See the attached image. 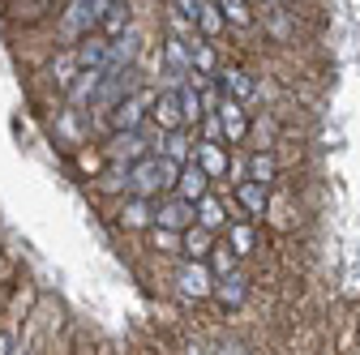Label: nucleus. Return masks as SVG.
<instances>
[{"mask_svg": "<svg viewBox=\"0 0 360 355\" xmlns=\"http://www.w3.org/2000/svg\"><path fill=\"white\" fill-rule=\"evenodd\" d=\"M176 193H180V201H189V206H198L202 197H210V180L202 175V167L189 159V163H180V175H176Z\"/></svg>", "mask_w": 360, "mask_h": 355, "instance_id": "nucleus-4", "label": "nucleus"}, {"mask_svg": "<svg viewBox=\"0 0 360 355\" xmlns=\"http://www.w3.org/2000/svg\"><path fill=\"white\" fill-rule=\"evenodd\" d=\"M124 26H129V5H120V0H103V13H99V39L116 43V39H124Z\"/></svg>", "mask_w": 360, "mask_h": 355, "instance_id": "nucleus-9", "label": "nucleus"}, {"mask_svg": "<svg viewBox=\"0 0 360 355\" xmlns=\"http://www.w3.org/2000/svg\"><path fill=\"white\" fill-rule=\"evenodd\" d=\"M210 291L219 295V304H223V308H240V304H245L249 283H245V274H228V279H219Z\"/></svg>", "mask_w": 360, "mask_h": 355, "instance_id": "nucleus-12", "label": "nucleus"}, {"mask_svg": "<svg viewBox=\"0 0 360 355\" xmlns=\"http://www.w3.org/2000/svg\"><path fill=\"white\" fill-rule=\"evenodd\" d=\"M99 13H103V0H73L65 9V30L82 43L90 34H99Z\"/></svg>", "mask_w": 360, "mask_h": 355, "instance_id": "nucleus-3", "label": "nucleus"}, {"mask_svg": "<svg viewBox=\"0 0 360 355\" xmlns=\"http://www.w3.org/2000/svg\"><path fill=\"white\" fill-rule=\"evenodd\" d=\"M193 163L202 167L206 180H223V175H228V150H223L219 142H198L193 146Z\"/></svg>", "mask_w": 360, "mask_h": 355, "instance_id": "nucleus-5", "label": "nucleus"}, {"mask_svg": "<svg viewBox=\"0 0 360 355\" xmlns=\"http://www.w3.org/2000/svg\"><path fill=\"white\" fill-rule=\"evenodd\" d=\"M210 257H214V274H219V279L236 274V257H232V248H228V244H214V248H210ZM214 274H210V279H214Z\"/></svg>", "mask_w": 360, "mask_h": 355, "instance_id": "nucleus-23", "label": "nucleus"}, {"mask_svg": "<svg viewBox=\"0 0 360 355\" xmlns=\"http://www.w3.org/2000/svg\"><path fill=\"white\" fill-rule=\"evenodd\" d=\"M210 248H214V244H210V232H202V227H189V232H185V253H189V261L202 265V261L210 257Z\"/></svg>", "mask_w": 360, "mask_h": 355, "instance_id": "nucleus-19", "label": "nucleus"}, {"mask_svg": "<svg viewBox=\"0 0 360 355\" xmlns=\"http://www.w3.org/2000/svg\"><path fill=\"white\" fill-rule=\"evenodd\" d=\"M150 120H155L163 133H176L180 124H185V120H180V95H176V91H159V95L150 99Z\"/></svg>", "mask_w": 360, "mask_h": 355, "instance_id": "nucleus-6", "label": "nucleus"}, {"mask_svg": "<svg viewBox=\"0 0 360 355\" xmlns=\"http://www.w3.org/2000/svg\"><path fill=\"white\" fill-rule=\"evenodd\" d=\"M219 124H223V133H228V142H232V146H236V142H245V133H249V116L240 112V103L223 99V103H219Z\"/></svg>", "mask_w": 360, "mask_h": 355, "instance_id": "nucleus-11", "label": "nucleus"}, {"mask_svg": "<svg viewBox=\"0 0 360 355\" xmlns=\"http://www.w3.org/2000/svg\"><path fill=\"white\" fill-rule=\"evenodd\" d=\"M198 26H202L206 34H219V26H223L219 5H206V0H202V9H198Z\"/></svg>", "mask_w": 360, "mask_h": 355, "instance_id": "nucleus-24", "label": "nucleus"}, {"mask_svg": "<svg viewBox=\"0 0 360 355\" xmlns=\"http://www.w3.org/2000/svg\"><path fill=\"white\" fill-rule=\"evenodd\" d=\"M193 218H198V214H193L189 201H167V206H159V214H155V227H159V232L185 227V232H189V227H193Z\"/></svg>", "mask_w": 360, "mask_h": 355, "instance_id": "nucleus-10", "label": "nucleus"}, {"mask_svg": "<svg viewBox=\"0 0 360 355\" xmlns=\"http://www.w3.org/2000/svg\"><path fill=\"white\" fill-rule=\"evenodd\" d=\"M176 175H180V167L172 163V159H163V154H146V159H138L129 167V189H133V197H159V193H167V189H176Z\"/></svg>", "mask_w": 360, "mask_h": 355, "instance_id": "nucleus-1", "label": "nucleus"}, {"mask_svg": "<svg viewBox=\"0 0 360 355\" xmlns=\"http://www.w3.org/2000/svg\"><path fill=\"white\" fill-rule=\"evenodd\" d=\"M99 86H103V73H77V81L69 86V103H95V95H99Z\"/></svg>", "mask_w": 360, "mask_h": 355, "instance_id": "nucleus-13", "label": "nucleus"}, {"mask_svg": "<svg viewBox=\"0 0 360 355\" xmlns=\"http://www.w3.org/2000/svg\"><path fill=\"white\" fill-rule=\"evenodd\" d=\"M219 86L232 95V103H249L253 95H257V81L245 73V69H236V65H228V69H219ZM223 95V99H228Z\"/></svg>", "mask_w": 360, "mask_h": 355, "instance_id": "nucleus-7", "label": "nucleus"}, {"mask_svg": "<svg viewBox=\"0 0 360 355\" xmlns=\"http://www.w3.org/2000/svg\"><path fill=\"white\" fill-rule=\"evenodd\" d=\"M228 248H232V257L253 253V227H249V223H232V227H228Z\"/></svg>", "mask_w": 360, "mask_h": 355, "instance_id": "nucleus-20", "label": "nucleus"}, {"mask_svg": "<svg viewBox=\"0 0 360 355\" xmlns=\"http://www.w3.org/2000/svg\"><path fill=\"white\" fill-rule=\"evenodd\" d=\"M198 9H202V0H193V5H189V0H180V5H176V13L185 18V22H198Z\"/></svg>", "mask_w": 360, "mask_h": 355, "instance_id": "nucleus-26", "label": "nucleus"}, {"mask_svg": "<svg viewBox=\"0 0 360 355\" xmlns=\"http://www.w3.org/2000/svg\"><path fill=\"white\" fill-rule=\"evenodd\" d=\"M112 154H116V159H133V163H138V159H146V146H142L138 133H116V138H112Z\"/></svg>", "mask_w": 360, "mask_h": 355, "instance_id": "nucleus-17", "label": "nucleus"}, {"mask_svg": "<svg viewBox=\"0 0 360 355\" xmlns=\"http://www.w3.org/2000/svg\"><path fill=\"white\" fill-rule=\"evenodd\" d=\"M236 201H240L249 214H262V210H266V189L253 185V180H240V185H236Z\"/></svg>", "mask_w": 360, "mask_h": 355, "instance_id": "nucleus-18", "label": "nucleus"}, {"mask_svg": "<svg viewBox=\"0 0 360 355\" xmlns=\"http://www.w3.org/2000/svg\"><path fill=\"white\" fill-rule=\"evenodd\" d=\"M185 154H189L185 138H180V133H172V138H167V150H163V159H172V163L180 167V159H185Z\"/></svg>", "mask_w": 360, "mask_h": 355, "instance_id": "nucleus-25", "label": "nucleus"}, {"mask_svg": "<svg viewBox=\"0 0 360 355\" xmlns=\"http://www.w3.org/2000/svg\"><path fill=\"white\" fill-rule=\"evenodd\" d=\"M9 351H13V338H9V334H0V355H9Z\"/></svg>", "mask_w": 360, "mask_h": 355, "instance_id": "nucleus-27", "label": "nucleus"}, {"mask_svg": "<svg viewBox=\"0 0 360 355\" xmlns=\"http://www.w3.org/2000/svg\"><path fill=\"white\" fill-rule=\"evenodd\" d=\"M150 91H133V95H124L120 103H112V116H108V124L116 128V133H138V124L150 116Z\"/></svg>", "mask_w": 360, "mask_h": 355, "instance_id": "nucleus-2", "label": "nucleus"}, {"mask_svg": "<svg viewBox=\"0 0 360 355\" xmlns=\"http://www.w3.org/2000/svg\"><path fill=\"white\" fill-rule=\"evenodd\" d=\"M176 283H180V291L193 295V300L210 295V287H214L210 270H206V265H198V261H185V265H180V270H176Z\"/></svg>", "mask_w": 360, "mask_h": 355, "instance_id": "nucleus-8", "label": "nucleus"}, {"mask_svg": "<svg viewBox=\"0 0 360 355\" xmlns=\"http://www.w3.org/2000/svg\"><path fill=\"white\" fill-rule=\"evenodd\" d=\"M193 214H198V223H193V227H202V232H214V227H228V214H223V206H219L214 197H202Z\"/></svg>", "mask_w": 360, "mask_h": 355, "instance_id": "nucleus-14", "label": "nucleus"}, {"mask_svg": "<svg viewBox=\"0 0 360 355\" xmlns=\"http://www.w3.org/2000/svg\"><path fill=\"white\" fill-rule=\"evenodd\" d=\"M249 180L262 185V189L275 180V154H253V163H249Z\"/></svg>", "mask_w": 360, "mask_h": 355, "instance_id": "nucleus-21", "label": "nucleus"}, {"mask_svg": "<svg viewBox=\"0 0 360 355\" xmlns=\"http://www.w3.org/2000/svg\"><path fill=\"white\" fill-rule=\"evenodd\" d=\"M176 95H180V120L193 124V120L206 116V112H202L206 103H202V91H198V86H176Z\"/></svg>", "mask_w": 360, "mask_h": 355, "instance_id": "nucleus-15", "label": "nucleus"}, {"mask_svg": "<svg viewBox=\"0 0 360 355\" xmlns=\"http://www.w3.org/2000/svg\"><path fill=\"white\" fill-rule=\"evenodd\" d=\"M9 355H26V351H22V347H13V351H9Z\"/></svg>", "mask_w": 360, "mask_h": 355, "instance_id": "nucleus-28", "label": "nucleus"}, {"mask_svg": "<svg viewBox=\"0 0 360 355\" xmlns=\"http://www.w3.org/2000/svg\"><path fill=\"white\" fill-rule=\"evenodd\" d=\"M120 223H124V227H150L155 214H150V206H146L142 197H133V201L120 206Z\"/></svg>", "mask_w": 360, "mask_h": 355, "instance_id": "nucleus-16", "label": "nucleus"}, {"mask_svg": "<svg viewBox=\"0 0 360 355\" xmlns=\"http://www.w3.org/2000/svg\"><path fill=\"white\" fill-rule=\"evenodd\" d=\"M219 18H223V22H236V26H249V22H253V13H249L245 0H223V5H219Z\"/></svg>", "mask_w": 360, "mask_h": 355, "instance_id": "nucleus-22", "label": "nucleus"}]
</instances>
